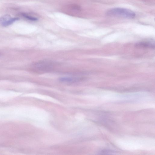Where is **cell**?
<instances>
[{"label": "cell", "mask_w": 155, "mask_h": 155, "mask_svg": "<svg viewBox=\"0 0 155 155\" xmlns=\"http://www.w3.org/2000/svg\"><path fill=\"white\" fill-rule=\"evenodd\" d=\"M106 15L108 16L120 17L130 19L134 18L136 16L135 13L133 11L122 8H111L106 12Z\"/></svg>", "instance_id": "cell-1"}, {"label": "cell", "mask_w": 155, "mask_h": 155, "mask_svg": "<svg viewBox=\"0 0 155 155\" xmlns=\"http://www.w3.org/2000/svg\"><path fill=\"white\" fill-rule=\"evenodd\" d=\"M18 18H12L9 15H5L0 18V24L3 26H8L18 20Z\"/></svg>", "instance_id": "cell-2"}, {"label": "cell", "mask_w": 155, "mask_h": 155, "mask_svg": "<svg viewBox=\"0 0 155 155\" xmlns=\"http://www.w3.org/2000/svg\"><path fill=\"white\" fill-rule=\"evenodd\" d=\"M81 78L71 77H63L60 78L59 80L61 82L67 83L74 82L79 81Z\"/></svg>", "instance_id": "cell-3"}, {"label": "cell", "mask_w": 155, "mask_h": 155, "mask_svg": "<svg viewBox=\"0 0 155 155\" xmlns=\"http://www.w3.org/2000/svg\"><path fill=\"white\" fill-rule=\"evenodd\" d=\"M136 46L138 47L147 48H154V44L150 42L147 41L140 42L137 43L135 45Z\"/></svg>", "instance_id": "cell-4"}, {"label": "cell", "mask_w": 155, "mask_h": 155, "mask_svg": "<svg viewBox=\"0 0 155 155\" xmlns=\"http://www.w3.org/2000/svg\"><path fill=\"white\" fill-rule=\"evenodd\" d=\"M22 15L25 18L30 20L35 21L37 20V19L36 18L28 16L25 14H22Z\"/></svg>", "instance_id": "cell-5"}]
</instances>
